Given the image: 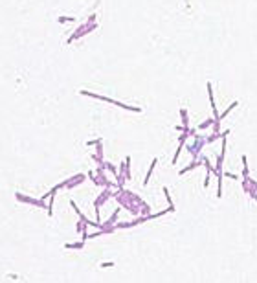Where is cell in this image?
<instances>
[{
	"label": "cell",
	"instance_id": "cell-1",
	"mask_svg": "<svg viewBox=\"0 0 257 283\" xmlns=\"http://www.w3.org/2000/svg\"><path fill=\"white\" fill-rule=\"evenodd\" d=\"M17 200H20V202H29V204H33V206H44V204H42V200H35V199H31V197H24V195H20V193H17Z\"/></svg>",
	"mask_w": 257,
	"mask_h": 283
},
{
	"label": "cell",
	"instance_id": "cell-2",
	"mask_svg": "<svg viewBox=\"0 0 257 283\" xmlns=\"http://www.w3.org/2000/svg\"><path fill=\"white\" fill-rule=\"evenodd\" d=\"M156 162H158V160L154 158V160H153V164H151V167H149V173H147V177H145V180H143V184H147V182H149V178H151V173H153V169H154V166H156Z\"/></svg>",
	"mask_w": 257,
	"mask_h": 283
},
{
	"label": "cell",
	"instance_id": "cell-3",
	"mask_svg": "<svg viewBox=\"0 0 257 283\" xmlns=\"http://www.w3.org/2000/svg\"><path fill=\"white\" fill-rule=\"evenodd\" d=\"M180 116H182V123H184V129H187V112H186V108H182V111H180Z\"/></svg>",
	"mask_w": 257,
	"mask_h": 283
},
{
	"label": "cell",
	"instance_id": "cell-4",
	"mask_svg": "<svg viewBox=\"0 0 257 283\" xmlns=\"http://www.w3.org/2000/svg\"><path fill=\"white\" fill-rule=\"evenodd\" d=\"M57 20H59V22H68V20H70V22H72L73 18H72V17H59Z\"/></svg>",
	"mask_w": 257,
	"mask_h": 283
},
{
	"label": "cell",
	"instance_id": "cell-5",
	"mask_svg": "<svg viewBox=\"0 0 257 283\" xmlns=\"http://www.w3.org/2000/svg\"><path fill=\"white\" fill-rule=\"evenodd\" d=\"M213 122H215V119H208V122H204V123L200 125V129H206V127H209V125H211Z\"/></svg>",
	"mask_w": 257,
	"mask_h": 283
},
{
	"label": "cell",
	"instance_id": "cell-6",
	"mask_svg": "<svg viewBox=\"0 0 257 283\" xmlns=\"http://www.w3.org/2000/svg\"><path fill=\"white\" fill-rule=\"evenodd\" d=\"M83 243H77V245H66V248H81Z\"/></svg>",
	"mask_w": 257,
	"mask_h": 283
}]
</instances>
